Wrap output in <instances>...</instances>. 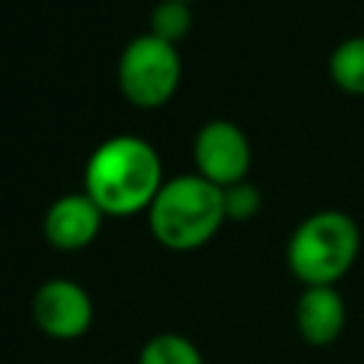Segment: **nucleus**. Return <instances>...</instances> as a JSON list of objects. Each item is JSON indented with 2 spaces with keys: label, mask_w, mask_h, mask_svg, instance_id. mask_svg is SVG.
<instances>
[{
  "label": "nucleus",
  "mask_w": 364,
  "mask_h": 364,
  "mask_svg": "<svg viewBox=\"0 0 364 364\" xmlns=\"http://www.w3.org/2000/svg\"><path fill=\"white\" fill-rule=\"evenodd\" d=\"M165 185L156 148L134 134H117L94 148L85 162L82 191L105 216H134L148 210Z\"/></svg>",
  "instance_id": "nucleus-1"
},
{
  "label": "nucleus",
  "mask_w": 364,
  "mask_h": 364,
  "mask_svg": "<svg viewBox=\"0 0 364 364\" xmlns=\"http://www.w3.org/2000/svg\"><path fill=\"white\" fill-rule=\"evenodd\" d=\"M228 222L222 188L199 173L165 179L148 208L151 236L168 250H196Z\"/></svg>",
  "instance_id": "nucleus-2"
},
{
  "label": "nucleus",
  "mask_w": 364,
  "mask_h": 364,
  "mask_svg": "<svg viewBox=\"0 0 364 364\" xmlns=\"http://www.w3.org/2000/svg\"><path fill=\"white\" fill-rule=\"evenodd\" d=\"M361 233L350 213L327 208L304 216L287 239V267L304 284H336L358 259Z\"/></svg>",
  "instance_id": "nucleus-3"
},
{
  "label": "nucleus",
  "mask_w": 364,
  "mask_h": 364,
  "mask_svg": "<svg viewBox=\"0 0 364 364\" xmlns=\"http://www.w3.org/2000/svg\"><path fill=\"white\" fill-rule=\"evenodd\" d=\"M117 80L122 97L131 105L136 108L165 105L182 82V60L176 46L154 34L134 37L119 54Z\"/></svg>",
  "instance_id": "nucleus-4"
},
{
  "label": "nucleus",
  "mask_w": 364,
  "mask_h": 364,
  "mask_svg": "<svg viewBox=\"0 0 364 364\" xmlns=\"http://www.w3.org/2000/svg\"><path fill=\"white\" fill-rule=\"evenodd\" d=\"M250 139L230 119H208L193 139V165L196 173L208 182L228 188L247 179L250 171Z\"/></svg>",
  "instance_id": "nucleus-5"
},
{
  "label": "nucleus",
  "mask_w": 364,
  "mask_h": 364,
  "mask_svg": "<svg viewBox=\"0 0 364 364\" xmlns=\"http://www.w3.org/2000/svg\"><path fill=\"white\" fill-rule=\"evenodd\" d=\"M31 316L48 338L71 341L88 333L94 321V301L74 279H48L34 293Z\"/></svg>",
  "instance_id": "nucleus-6"
},
{
  "label": "nucleus",
  "mask_w": 364,
  "mask_h": 364,
  "mask_svg": "<svg viewBox=\"0 0 364 364\" xmlns=\"http://www.w3.org/2000/svg\"><path fill=\"white\" fill-rule=\"evenodd\" d=\"M102 219L105 213L97 208V202L85 191L63 193L48 205L43 216V233H46V242L57 250H82L97 239Z\"/></svg>",
  "instance_id": "nucleus-7"
},
{
  "label": "nucleus",
  "mask_w": 364,
  "mask_h": 364,
  "mask_svg": "<svg viewBox=\"0 0 364 364\" xmlns=\"http://www.w3.org/2000/svg\"><path fill=\"white\" fill-rule=\"evenodd\" d=\"M347 324V307L333 284L304 287L296 301V330L313 347L333 344Z\"/></svg>",
  "instance_id": "nucleus-8"
},
{
  "label": "nucleus",
  "mask_w": 364,
  "mask_h": 364,
  "mask_svg": "<svg viewBox=\"0 0 364 364\" xmlns=\"http://www.w3.org/2000/svg\"><path fill=\"white\" fill-rule=\"evenodd\" d=\"M327 71L336 88L364 97V34L341 40L327 60Z\"/></svg>",
  "instance_id": "nucleus-9"
},
{
  "label": "nucleus",
  "mask_w": 364,
  "mask_h": 364,
  "mask_svg": "<svg viewBox=\"0 0 364 364\" xmlns=\"http://www.w3.org/2000/svg\"><path fill=\"white\" fill-rule=\"evenodd\" d=\"M136 364H205V361L191 338L179 333H159L142 347Z\"/></svg>",
  "instance_id": "nucleus-10"
},
{
  "label": "nucleus",
  "mask_w": 364,
  "mask_h": 364,
  "mask_svg": "<svg viewBox=\"0 0 364 364\" xmlns=\"http://www.w3.org/2000/svg\"><path fill=\"white\" fill-rule=\"evenodd\" d=\"M193 28V11L185 3H171V0H159L148 17V34L179 46Z\"/></svg>",
  "instance_id": "nucleus-11"
},
{
  "label": "nucleus",
  "mask_w": 364,
  "mask_h": 364,
  "mask_svg": "<svg viewBox=\"0 0 364 364\" xmlns=\"http://www.w3.org/2000/svg\"><path fill=\"white\" fill-rule=\"evenodd\" d=\"M222 202H225V216L230 222H247L262 210V193L247 179L222 188Z\"/></svg>",
  "instance_id": "nucleus-12"
},
{
  "label": "nucleus",
  "mask_w": 364,
  "mask_h": 364,
  "mask_svg": "<svg viewBox=\"0 0 364 364\" xmlns=\"http://www.w3.org/2000/svg\"><path fill=\"white\" fill-rule=\"evenodd\" d=\"M171 3H185V6H193L196 0H171Z\"/></svg>",
  "instance_id": "nucleus-13"
}]
</instances>
